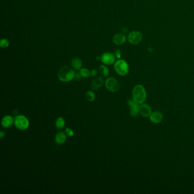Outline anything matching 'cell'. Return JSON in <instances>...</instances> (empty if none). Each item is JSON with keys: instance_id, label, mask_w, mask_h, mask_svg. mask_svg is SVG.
<instances>
[{"instance_id": "6da1fadb", "label": "cell", "mask_w": 194, "mask_h": 194, "mask_svg": "<svg viewBox=\"0 0 194 194\" xmlns=\"http://www.w3.org/2000/svg\"><path fill=\"white\" fill-rule=\"evenodd\" d=\"M133 99L139 104H142L145 101L147 95L144 87L141 84L136 85L132 92Z\"/></svg>"}, {"instance_id": "7a4b0ae2", "label": "cell", "mask_w": 194, "mask_h": 194, "mask_svg": "<svg viewBox=\"0 0 194 194\" xmlns=\"http://www.w3.org/2000/svg\"><path fill=\"white\" fill-rule=\"evenodd\" d=\"M58 78L63 82H68L74 79L75 73L72 68L68 66L61 67L58 72Z\"/></svg>"}, {"instance_id": "3957f363", "label": "cell", "mask_w": 194, "mask_h": 194, "mask_svg": "<svg viewBox=\"0 0 194 194\" xmlns=\"http://www.w3.org/2000/svg\"><path fill=\"white\" fill-rule=\"evenodd\" d=\"M114 68L116 72L121 76L127 75L129 70V67L127 62L122 59L116 61L114 65Z\"/></svg>"}, {"instance_id": "277c9868", "label": "cell", "mask_w": 194, "mask_h": 194, "mask_svg": "<svg viewBox=\"0 0 194 194\" xmlns=\"http://www.w3.org/2000/svg\"><path fill=\"white\" fill-rule=\"evenodd\" d=\"M14 124L16 127L21 130L27 129L29 127V120L24 115H18L14 119Z\"/></svg>"}, {"instance_id": "5b68a950", "label": "cell", "mask_w": 194, "mask_h": 194, "mask_svg": "<svg viewBox=\"0 0 194 194\" xmlns=\"http://www.w3.org/2000/svg\"><path fill=\"white\" fill-rule=\"evenodd\" d=\"M105 87L108 91L115 92L120 88V84L117 79L114 78H109L105 81Z\"/></svg>"}, {"instance_id": "8992f818", "label": "cell", "mask_w": 194, "mask_h": 194, "mask_svg": "<svg viewBox=\"0 0 194 194\" xmlns=\"http://www.w3.org/2000/svg\"><path fill=\"white\" fill-rule=\"evenodd\" d=\"M142 34L138 31H132L128 34L127 40L129 42L134 45L139 44L142 40Z\"/></svg>"}, {"instance_id": "52a82bcc", "label": "cell", "mask_w": 194, "mask_h": 194, "mask_svg": "<svg viewBox=\"0 0 194 194\" xmlns=\"http://www.w3.org/2000/svg\"><path fill=\"white\" fill-rule=\"evenodd\" d=\"M101 61L106 65H111L115 62V56L111 53L107 52L101 56Z\"/></svg>"}, {"instance_id": "ba28073f", "label": "cell", "mask_w": 194, "mask_h": 194, "mask_svg": "<svg viewBox=\"0 0 194 194\" xmlns=\"http://www.w3.org/2000/svg\"><path fill=\"white\" fill-rule=\"evenodd\" d=\"M127 104L130 107V115L132 117H136L140 113L139 104L137 103L133 99L128 100Z\"/></svg>"}, {"instance_id": "9c48e42d", "label": "cell", "mask_w": 194, "mask_h": 194, "mask_svg": "<svg viewBox=\"0 0 194 194\" xmlns=\"http://www.w3.org/2000/svg\"><path fill=\"white\" fill-rule=\"evenodd\" d=\"M140 113L144 117H149L152 114L150 107L146 104H142L140 106Z\"/></svg>"}, {"instance_id": "30bf717a", "label": "cell", "mask_w": 194, "mask_h": 194, "mask_svg": "<svg viewBox=\"0 0 194 194\" xmlns=\"http://www.w3.org/2000/svg\"><path fill=\"white\" fill-rule=\"evenodd\" d=\"M127 37L123 33H118L114 36L113 38V42L116 45H121L125 42Z\"/></svg>"}, {"instance_id": "8fae6325", "label": "cell", "mask_w": 194, "mask_h": 194, "mask_svg": "<svg viewBox=\"0 0 194 194\" xmlns=\"http://www.w3.org/2000/svg\"><path fill=\"white\" fill-rule=\"evenodd\" d=\"M149 117L150 121L152 122L158 124L162 121V120H163V115L159 111H155L152 113Z\"/></svg>"}, {"instance_id": "7c38bea8", "label": "cell", "mask_w": 194, "mask_h": 194, "mask_svg": "<svg viewBox=\"0 0 194 194\" xmlns=\"http://www.w3.org/2000/svg\"><path fill=\"white\" fill-rule=\"evenodd\" d=\"M67 139L66 133L64 132H59L56 134L55 137V141L56 144L59 145H61L64 144Z\"/></svg>"}, {"instance_id": "4fadbf2b", "label": "cell", "mask_w": 194, "mask_h": 194, "mask_svg": "<svg viewBox=\"0 0 194 194\" xmlns=\"http://www.w3.org/2000/svg\"><path fill=\"white\" fill-rule=\"evenodd\" d=\"M13 123H14V119L12 116H11L6 115L4 116L1 121L2 125L5 128L11 127Z\"/></svg>"}, {"instance_id": "5bb4252c", "label": "cell", "mask_w": 194, "mask_h": 194, "mask_svg": "<svg viewBox=\"0 0 194 194\" xmlns=\"http://www.w3.org/2000/svg\"><path fill=\"white\" fill-rule=\"evenodd\" d=\"M104 80L102 78L98 77L93 79L91 83V88L93 90H96L98 88L103 85Z\"/></svg>"}, {"instance_id": "9a60e30c", "label": "cell", "mask_w": 194, "mask_h": 194, "mask_svg": "<svg viewBox=\"0 0 194 194\" xmlns=\"http://www.w3.org/2000/svg\"><path fill=\"white\" fill-rule=\"evenodd\" d=\"M71 66L75 70H80L82 67V61L79 58H74L71 61Z\"/></svg>"}, {"instance_id": "2e32d148", "label": "cell", "mask_w": 194, "mask_h": 194, "mask_svg": "<svg viewBox=\"0 0 194 194\" xmlns=\"http://www.w3.org/2000/svg\"><path fill=\"white\" fill-rule=\"evenodd\" d=\"M65 124H66V122H65L64 118L62 117H59L56 120L55 126L57 129H61L64 127Z\"/></svg>"}, {"instance_id": "e0dca14e", "label": "cell", "mask_w": 194, "mask_h": 194, "mask_svg": "<svg viewBox=\"0 0 194 194\" xmlns=\"http://www.w3.org/2000/svg\"><path fill=\"white\" fill-rule=\"evenodd\" d=\"M99 72L103 77H107L109 75L108 68L104 65H101L99 67Z\"/></svg>"}, {"instance_id": "ac0fdd59", "label": "cell", "mask_w": 194, "mask_h": 194, "mask_svg": "<svg viewBox=\"0 0 194 194\" xmlns=\"http://www.w3.org/2000/svg\"><path fill=\"white\" fill-rule=\"evenodd\" d=\"M80 73L82 76V78H88L90 76V71L86 68H81L80 70Z\"/></svg>"}, {"instance_id": "d6986e66", "label": "cell", "mask_w": 194, "mask_h": 194, "mask_svg": "<svg viewBox=\"0 0 194 194\" xmlns=\"http://www.w3.org/2000/svg\"><path fill=\"white\" fill-rule=\"evenodd\" d=\"M86 98L88 101L90 102L94 101L95 98V95L94 92L91 91H88L86 93Z\"/></svg>"}, {"instance_id": "ffe728a7", "label": "cell", "mask_w": 194, "mask_h": 194, "mask_svg": "<svg viewBox=\"0 0 194 194\" xmlns=\"http://www.w3.org/2000/svg\"><path fill=\"white\" fill-rule=\"evenodd\" d=\"M9 45V41L6 39H2L0 41V46L1 48H6Z\"/></svg>"}, {"instance_id": "44dd1931", "label": "cell", "mask_w": 194, "mask_h": 194, "mask_svg": "<svg viewBox=\"0 0 194 194\" xmlns=\"http://www.w3.org/2000/svg\"><path fill=\"white\" fill-rule=\"evenodd\" d=\"M66 133L69 137H73L74 134L73 129L71 128H69V127H67L66 129Z\"/></svg>"}, {"instance_id": "7402d4cb", "label": "cell", "mask_w": 194, "mask_h": 194, "mask_svg": "<svg viewBox=\"0 0 194 194\" xmlns=\"http://www.w3.org/2000/svg\"><path fill=\"white\" fill-rule=\"evenodd\" d=\"M81 78H82V76H81L80 73H75V76L74 79H75L76 80H77V81H79L80 79H81Z\"/></svg>"}, {"instance_id": "603a6c76", "label": "cell", "mask_w": 194, "mask_h": 194, "mask_svg": "<svg viewBox=\"0 0 194 194\" xmlns=\"http://www.w3.org/2000/svg\"><path fill=\"white\" fill-rule=\"evenodd\" d=\"M97 74V70H95V69L92 70L91 71H90V75H91V76L94 77V76H95Z\"/></svg>"}, {"instance_id": "cb8c5ba5", "label": "cell", "mask_w": 194, "mask_h": 194, "mask_svg": "<svg viewBox=\"0 0 194 194\" xmlns=\"http://www.w3.org/2000/svg\"><path fill=\"white\" fill-rule=\"evenodd\" d=\"M116 56L117 58H121V53L120 51V50H117L115 52Z\"/></svg>"}, {"instance_id": "d4e9b609", "label": "cell", "mask_w": 194, "mask_h": 194, "mask_svg": "<svg viewBox=\"0 0 194 194\" xmlns=\"http://www.w3.org/2000/svg\"><path fill=\"white\" fill-rule=\"evenodd\" d=\"M5 136V133L3 130L1 131V132H0V138H2Z\"/></svg>"}, {"instance_id": "484cf974", "label": "cell", "mask_w": 194, "mask_h": 194, "mask_svg": "<svg viewBox=\"0 0 194 194\" xmlns=\"http://www.w3.org/2000/svg\"><path fill=\"white\" fill-rule=\"evenodd\" d=\"M127 28L126 27H124V28H123V29H122V31L124 32V33H126V32H127Z\"/></svg>"}]
</instances>
